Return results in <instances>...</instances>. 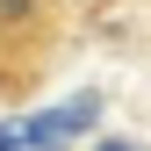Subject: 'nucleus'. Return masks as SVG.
<instances>
[{
  "label": "nucleus",
  "instance_id": "f257e3e1",
  "mask_svg": "<svg viewBox=\"0 0 151 151\" xmlns=\"http://www.w3.org/2000/svg\"><path fill=\"white\" fill-rule=\"evenodd\" d=\"M86 122H93V101H72V108H58V115H36L29 122V144L36 151H65V137L86 129Z\"/></svg>",
  "mask_w": 151,
  "mask_h": 151
},
{
  "label": "nucleus",
  "instance_id": "f03ea898",
  "mask_svg": "<svg viewBox=\"0 0 151 151\" xmlns=\"http://www.w3.org/2000/svg\"><path fill=\"white\" fill-rule=\"evenodd\" d=\"M43 7H50V0H0V36L36 29V22H43Z\"/></svg>",
  "mask_w": 151,
  "mask_h": 151
},
{
  "label": "nucleus",
  "instance_id": "7ed1b4c3",
  "mask_svg": "<svg viewBox=\"0 0 151 151\" xmlns=\"http://www.w3.org/2000/svg\"><path fill=\"white\" fill-rule=\"evenodd\" d=\"M14 144H22V137H14V129H0V151H14Z\"/></svg>",
  "mask_w": 151,
  "mask_h": 151
},
{
  "label": "nucleus",
  "instance_id": "20e7f679",
  "mask_svg": "<svg viewBox=\"0 0 151 151\" xmlns=\"http://www.w3.org/2000/svg\"><path fill=\"white\" fill-rule=\"evenodd\" d=\"M101 151H137V144H101Z\"/></svg>",
  "mask_w": 151,
  "mask_h": 151
}]
</instances>
